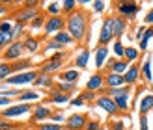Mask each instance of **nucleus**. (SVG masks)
I'll return each instance as SVG.
<instances>
[{"instance_id": "f257e3e1", "label": "nucleus", "mask_w": 153, "mask_h": 130, "mask_svg": "<svg viewBox=\"0 0 153 130\" xmlns=\"http://www.w3.org/2000/svg\"><path fill=\"white\" fill-rule=\"evenodd\" d=\"M65 30L76 41L86 39V35H88V15H86V11H75L71 15H67Z\"/></svg>"}, {"instance_id": "f03ea898", "label": "nucleus", "mask_w": 153, "mask_h": 130, "mask_svg": "<svg viewBox=\"0 0 153 130\" xmlns=\"http://www.w3.org/2000/svg\"><path fill=\"white\" fill-rule=\"evenodd\" d=\"M65 58H67V54L62 50V52H56L52 58H49L47 62H45L43 65H41V69H39V73L41 74H54L56 71H60L62 69V65L65 63Z\"/></svg>"}, {"instance_id": "7ed1b4c3", "label": "nucleus", "mask_w": 153, "mask_h": 130, "mask_svg": "<svg viewBox=\"0 0 153 130\" xmlns=\"http://www.w3.org/2000/svg\"><path fill=\"white\" fill-rule=\"evenodd\" d=\"M37 76H39V71H25V73H15L11 74L7 80H4L6 84H10V86H26V84H34L37 80Z\"/></svg>"}, {"instance_id": "20e7f679", "label": "nucleus", "mask_w": 153, "mask_h": 130, "mask_svg": "<svg viewBox=\"0 0 153 130\" xmlns=\"http://www.w3.org/2000/svg\"><path fill=\"white\" fill-rule=\"evenodd\" d=\"M43 30H45V34L54 37L56 34H60V32L65 30V19L62 17V15H58V17H49L47 21H45Z\"/></svg>"}, {"instance_id": "39448f33", "label": "nucleus", "mask_w": 153, "mask_h": 130, "mask_svg": "<svg viewBox=\"0 0 153 130\" xmlns=\"http://www.w3.org/2000/svg\"><path fill=\"white\" fill-rule=\"evenodd\" d=\"M22 52H25V45H22V41H13L10 43L7 47L4 48V59L7 63L10 62H19V58L22 56Z\"/></svg>"}, {"instance_id": "423d86ee", "label": "nucleus", "mask_w": 153, "mask_h": 130, "mask_svg": "<svg viewBox=\"0 0 153 130\" xmlns=\"http://www.w3.org/2000/svg\"><path fill=\"white\" fill-rule=\"evenodd\" d=\"M32 112V104H13V106H7L6 110H2V119H15V117H21L25 113Z\"/></svg>"}, {"instance_id": "0eeeda50", "label": "nucleus", "mask_w": 153, "mask_h": 130, "mask_svg": "<svg viewBox=\"0 0 153 130\" xmlns=\"http://www.w3.org/2000/svg\"><path fill=\"white\" fill-rule=\"evenodd\" d=\"M116 7H118V15L123 17L125 21L134 19L140 11V4H134V2H120Z\"/></svg>"}, {"instance_id": "6e6552de", "label": "nucleus", "mask_w": 153, "mask_h": 130, "mask_svg": "<svg viewBox=\"0 0 153 130\" xmlns=\"http://www.w3.org/2000/svg\"><path fill=\"white\" fill-rule=\"evenodd\" d=\"M114 39V34H112V17H106L103 21V26H101V34H99V45L97 47H108V43Z\"/></svg>"}, {"instance_id": "1a4fd4ad", "label": "nucleus", "mask_w": 153, "mask_h": 130, "mask_svg": "<svg viewBox=\"0 0 153 130\" xmlns=\"http://www.w3.org/2000/svg\"><path fill=\"white\" fill-rule=\"evenodd\" d=\"M95 104H97L103 112L108 113V115H116V113H118L116 102H114V98H110L108 95H101L99 98H95Z\"/></svg>"}, {"instance_id": "9d476101", "label": "nucleus", "mask_w": 153, "mask_h": 130, "mask_svg": "<svg viewBox=\"0 0 153 130\" xmlns=\"http://www.w3.org/2000/svg\"><path fill=\"white\" fill-rule=\"evenodd\" d=\"M86 123H88L86 115H82V113H75V115H69L65 119V128L67 130H84Z\"/></svg>"}, {"instance_id": "9b49d317", "label": "nucleus", "mask_w": 153, "mask_h": 130, "mask_svg": "<svg viewBox=\"0 0 153 130\" xmlns=\"http://www.w3.org/2000/svg\"><path fill=\"white\" fill-rule=\"evenodd\" d=\"M127 30V21L123 17H120V15H114L112 17V34H114V39H121V35L125 34Z\"/></svg>"}, {"instance_id": "f8f14e48", "label": "nucleus", "mask_w": 153, "mask_h": 130, "mask_svg": "<svg viewBox=\"0 0 153 130\" xmlns=\"http://www.w3.org/2000/svg\"><path fill=\"white\" fill-rule=\"evenodd\" d=\"M123 80H125V86H134L136 82L140 80V67L136 65V63H131L129 65V69L125 71V74H123Z\"/></svg>"}, {"instance_id": "ddd939ff", "label": "nucleus", "mask_w": 153, "mask_h": 130, "mask_svg": "<svg viewBox=\"0 0 153 130\" xmlns=\"http://www.w3.org/2000/svg\"><path fill=\"white\" fill-rule=\"evenodd\" d=\"M103 87H105V76L99 74V73L91 74L90 80L86 82V91H90V93H95V91L103 89Z\"/></svg>"}, {"instance_id": "4468645a", "label": "nucleus", "mask_w": 153, "mask_h": 130, "mask_svg": "<svg viewBox=\"0 0 153 130\" xmlns=\"http://www.w3.org/2000/svg\"><path fill=\"white\" fill-rule=\"evenodd\" d=\"M51 115H52V110L49 106H36L32 113V121L34 123H43V121L51 119Z\"/></svg>"}, {"instance_id": "2eb2a0df", "label": "nucleus", "mask_w": 153, "mask_h": 130, "mask_svg": "<svg viewBox=\"0 0 153 130\" xmlns=\"http://www.w3.org/2000/svg\"><path fill=\"white\" fill-rule=\"evenodd\" d=\"M106 65L110 67V73H116V74H121V76H123L131 63H127L125 59H108V62H106Z\"/></svg>"}, {"instance_id": "dca6fc26", "label": "nucleus", "mask_w": 153, "mask_h": 130, "mask_svg": "<svg viewBox=\"0 0 153 130\" xmlns=\"http://www.w3.org/2000/svg\"><path fill=\"white\" fill-rule=\"evenodd\" d=\"M105 84H106V89H112V87H123L125 86V80L121 74L116 73H108L105 76Z\"/></svg>"}, {"instance_id": "f3484780", "label": "nucleus", "mask_w": 153, "mask_h": 130, "mask_svg": "<svg viewBox=\"0 0 153 130\" xmlns=\"http://www.w3.org/2000/svg\"><path fill=\"white\" fill-rule=\"evenodd\" d=\"M108 54H110L108 47H97L95 48V67L97 69H103L106 65V62H108Z\"/></svg>"}, {"instance_id": "a211bd4d", "label": "nucleus", "mask_w": 153, "mask_h": 130, "mask_svg": "<svg viewBox=\"0 0 153 130\" xmlns=\"http://www.w3.org/2000/svg\"><path fill=\"white\" fill-rule=\"evenodd\" d=\"M80 78V73L76 69H67V71L60 73V82H67V84H76Z\"/></svg>"}, {"instance_id": "6ab92c4d", "label": "nucleus", "mask_w": 153, "mask_h": 130, "mask_svg": "<svg viewBox=\"0 0 153 130\" xmlns=\"http://www.w3.org/2000/svg\"><path fill=\"white\" fill-rule=\"evenodd\" d=\"M88 62H90V50L88 48H82L75 58V67L76 69H86L88 67Z\"/></svg>"}, {"instance_id": "aec40b11", "label": "nucleus", "mask_w": 153, "mask_h": 130, "mask_svg": "<svg viewBox=\"0 0 153 130\" xmlns=\"http://www.w3.org/2000/svg\"><path fill=\"white\" fill-rule=\"evenodd\" d=\"M76 89V84H67V82H60L58 86H52L51 87V93H65L69 95Z\"/></svg>"}, {"instance_id": "412c9836", "label": "nucleus", "mask_w": 153, "mask_h": 130, "mask_svg": "<svg viewBox=\"0 0 153 130\" xmlns=\"http://www.w3.org/2000/svg\"><path fill=\"white\" fill-rule=\"evenodd\" d=\"M151 110H153V95H146L138 104V112L140 115H148Z\"/></svg>"}, {"instance_id": "4be33fe9", "label": "nucleus", "mask_w": 153, "mask_h": 130, "mask_svg": "<svg viewBox=\"0 0 153 130\" xmlns=\"http://www.w3.org/2000/svg\"><path fill=\"white\" fill-rule=\"evenodd\" d=\"M37 15H39V13H37L36 10H22V11L17 13V22H21V24H22V22H26V21L32 22Z\"/></svg>"}, {"instance_id": "5701e85b", "label": "nucleus", "mask_w": 153, "mask_h": 130, "mask_svg": "<svg viewBox=\"0 0 153 130\" xmlns=\"http://www.w3.org/2000/svg\"><path fill=\"white\" fill-rule=\"evenodd\" d=\"M138 58H140L138 47H125V56H123V59H125L127 63H134Z\"/></svg>"}, {"instance_id": "b1692460", "label": "nucleus", "mask_w": 153, "mask_h": 130, "mask_svg": "<svg viewBox=\"0 0 153 130\" xmlns=\"http://www.w3.org/2000/svg\"><path fill=\"white\" fill-rule=\"evenodd\" d=\"M52 39H54L56 43H60L62 47H67V45H73V43H75V39H73V37H71L69 34H67V30H64V32L56 34L54 37H52Z\"/></svg>"}, {"instance_id": "393cba45", "label": "nucleus", "mask_w": 153, "mask_h": 130, "mask_svg": "<svg viewBox=\"0 0 153 130\" xmlns=\"http://www.w3.org/2000/svg\"><path fill=\"white\" fill-rule=\"evenodd\" d=\"M11 73H15L13 63H7V62H2V63H0V80H2V82L10 78Z\"/></svg>"}, {"instance_id": "a878e982", "label": "nucleus", "mask_w": 153, "mask_h": 130, "mask_svg": "<svg viewBox=\"0 0 153 130\" xmlns=\"http://www.w3.org/2000/svg\"><path fill=\"white\" fill-rule=\"evenodd\" d=\"M114 102H116V108H118V112H129V95H120V97H116L114 98Z\"/></svg>"}, {"instance_id": "bb28decb", "label": "nucleus", "mask_w": 153, "mask_h": 130, "mask_svg": "<svg viewBox=\"0 0 153 130\" xmlns=\"http://www.w3.org/2000/svg\"><path fill=\"white\" fill-rule=\"evenodd\" d=\"M140 76L146 82H151L153 80V73H151V62L149 59H146V62L142 63V67H140Z\"/></svg>"}, {"instance_id": "cd10ccee", "label": "nucleus", "mask_w": 153, "mask_h": 130, "mask_svg": "<svg viewBox=\"0 0 153 130\" xmlns=\"http://www.w3.org/2000/svg\"><path fill=\"white\" fill-rule=\"evenodd\" d=\"M151 37H153V26H148V30H146V34H144V37L140 39V43H138V50L142 52V50H146L148 47H149V41H151Z\"/></svg>"}, {"instance_id": "c85d7f7f", "label": "nucleus", "mask_w": 153, "mask_h": 130, "mask_svg": "<svg viewBox=\"0 0 153 130\" xmlns=\"http://www.w3.org/2000/svg\"><path fill=\"white\" fill-rule=\"evenodd\" d=\"M22 45H25V50H28V52H37L39 50V41L36 39V37H26L25 41H22Z\"/></svg>"}, {"instance_id": "c756f323", "label": "nucleus", "mask_w": 153, "mask_h": 130, "mask_svg": "<svg viewBox=\"0 0 153 130\" xmlns=\"http://www.w3.org/2000/svg\"><path fill=\"white\" fill-rule=\"evenodd\" d=\"M34 86H39V87H52V78L49 74H41L37 76V80L34 82Z\"/></svg>"}, {"instance_id": "7c9ffc66", "label": "nucleus", "mask_w": 153, "mask_h": 130, "mask_svg": "<svg viewBox=\"0 0 153 130\" xmlns=\"http://www.w3.org/2000/svg\"><path fill=\"white\" fill-rule=\"evenodd\" d=\"M60 6H62V11L65 15H71L76 11V2L75 0H64V2H60Z\"/></svg>"}, {"instance_id": "2f4dec72", "label": "nucleus", "mask_w": 153, "mask_h": 130, "mask_svg": "<svg viewBox=\"0 0 153 130\" xmlns=\"http://www.w3.org/2000/svg\"><path fill=\"white\" fill-rule=\"evenodd\" d=\"M37 98H39V95H37L36 91H22L19 95V102L26 104V101H37Z\"/></svg>"}, {"instance_id": "473e14b6", "label": "nucleus", "mask_w": 153, "mask_h": 130, "mask_svg": "<svg viewBox=\"0 0 153 130\" xmlns=\"http://www.w3.org/2000/svg\"><path fill=\"white\" fill-rule=\"evenodd\" d=\"M47 13L51 15V17H58V15L62 13V6H60V2H51V4H47Z\"/></svg>"}, {"instance_id": "72a5a7b5", "label": "nucleus", "mask_w": 153, "mask_h": 130, "mask_svg": "<svg viewBox=\"0 0 153 130\" xmlns=\"http://www.w3.org/2000/svg\"><path fill=\"white\" fill-rule=\"evenodd\" d=\"M51 102H54V104H64V102H69V95H65V93H52Z\"/></svg>"}, {"instance_id": "f704fd0d", "label": "nucleus", "mask_w": 153, "mask_h": 130, "mask_svg": "<svg viewBox=\"0 0 153 130\" xmlns=\"http://www.w3.org/2000/svg\"><path fill=\"white\" fill-rule=\"evenodd\" d=\"M112 50H114V54H116L118 59H123V56H125V47L121 45V41H116V43H114Z\"/></svg>"}, {"instance_id": "c9c22d12", "label": "nucleus", "mask_w": 153, "mask_h": 130, "mask_svg": "<svg viewBox=\"0 0 153 130\" xmlns=\"http://www.w3.org/2000/svg\"><path fill=\"white\" fill-rule=\"evenodd\" d=\"M54 50H58V52H62L64 50V47L60 43H56L54 39H51L47 45H45V52H54Z\"/></svg>"}, {"instance_id": "e433bc0d", "label": "nucleus", "mask_w": 153, "mask_h": 130, "mask_svg": "<svg viewBox=\"0 0 153 130\" xmlns=\"http://www.w3.org/2000/svg\"><path fill=\"white\" fill-rule=\"evenodd\" d=\"M11 32H13V24L10 21H2V22H0V34L11 35Z\"/></svg>"}, {"instance_id": "4c0bfd02", "label": "nucleus", "mask_w": 153, "mask_h": 130, "mask_svg": "<svg viewBox=\"0 0 153 130\" xmlns=\"http://www.w3.org/2000/svg\"><path fill=\"white\" fill-rule=\"evenodd\" d=\"M22 93V91L17 87V89H2V91H0V95H2V97H6V98H11V97H19Z\"/></svg>"}, {"instance_id": "58836bf2", "label": "nucleus", "mask_w": 153, "mask_h": 130, "mask_svg": "<svg viewBox=\"0 0 153 130\" xmlns=\"http://www.w3.org/2000/svg\"><path fill=\"white\" fill-rule=\"evenodd\" d=\"M10 43H13V35H6V34H0V50L6 48Z\"/></svg>"}, {"instance_id": "ea45409f", "label": "nucleus", "mask_w": 153, "mask_h": 130, "mask_svg": "<svg viewBox=\"0 0 153 130\" xmlns=\"http://www.w3.org/2000/svg\"><path fill=\"white\" fill-rule=\"evenodd\" d=\"M39 130H62V125H56V123H41Z\"/></svg>"}, {"instance_id": "a19ab883", "label": "nucleus", "mask_w": 153, "mask_h": 130, "mask_svg": "<svg viewBox=\"0 0 153 130\" xmlns=\"http://www.w3.org/2000/svg\"><path fill=\"white\" fill-rule=\"evenodd\" d=\"M30 26H32V30H37V28H41V26H45V22H43V17L41 15H37V17L30 22Z\"/></svg>"}, {"instance_id": "79ce46f5", "label": "nucleus", "mask_w": 153, "mask_h": 130, "mask_svg": "<svg viewBox=\"0 0 153 130\" xmlns=\"http://www.w3.org/2000/svg\"><path fill=\"white\" fill-rule=\"evenodd\" d=\"M105 7H106L105 2H91V10H94L95 13H103V11H105Z\"/></svg>"}, {"instance_id": "37998d69", "label": "nucleus", "mask_w": 153, "mask_h": 130, "mask_svg": "<svg viewBox=\"0 0 153 130\" xmlns=\"http://www.w3.org/2000/svg\"><path fill=\"white\" fill-rule=\"evenodd\" d=\"M99 128H101L99 121H88L86 126H84V130H99Z\"/></svg>"}, {"instance_id": "c03bdc74", "label": "nucleus", "mask_w": 153, "mask_h": 130, "mask_svg": "<svg viewBox=\"0 0 153 130\" xmlns=\"http://www.w3.org/2000/svg\"><path fill=\"white\" fill-rule=\"evenodd\" d=\"M13 128H15V125L7 123L6 119H2V117H0V130H13Z\"/></svg>"}, {"instance_id": "a18cd8bd", "label": "nucleus", "mask_w": 153, "mask_h": 130, "mask_svg": "<svg viewBox=\"0 0 153 130\" xmlns=\"http://www.w3.org/2000/svg\"><path fill=\"white\" fill-rule=\"evenodd\" d=\"M51 119H52V121H54V123H56V125H60V123H62V125H64V123H65V117L62 115V113H52V115H51Z\"/></svg>"}, {"instance_id": "49530a36", "label": "nucleus", "mask_w": 153, "mask_h": 130, "mask_svg": "<svg viewBox=\"0 0 153 130\" xmlns=\"http://www.w3.org/2000/svg\"><path fill=\"white\" fill-rule=\"evenodd\" d=\"M112 130H125V123L121 119H116L112 123Z\"/></svg>"}, {"instance_id": "de8ad7c7", "label": "nucleus", "mask_w": 153, "mask_h": 130, "mask_svg": "<svg viewBox=\"0 0 153 130\" xmlns=\"http://www.w3.org/2000/svg\"><path fill=\"white\" fill-rule=\"evenodd\" d=\"M146 30H148V26H138V30H136V41H138V43L144 37V34H146Z\"/></svg>"}, {"instance_id": "09e8293b", "label": "nucleus", "mask_w": 153, "mask_h": 130, "mask_svg": "<svg viewBox=\"0 0 153 130\" xmlns=\"http://www.w3.org/2000/svg\"><path fill=\"white\" fill-rule=\"evenodd\" d=\"M144 22H146V24H151V26H153V7H151V10L146 13V17H144Z\"/></svg>"}, {"instance_id": "8fccbe9b", "label": "nucleus", "mask_w": 153, "mask_h": 130, "mask_svg": "<svg viewBox=\"0 0 153 130\" xmlns=\"http://www.w3.org/2000/svg\"><path fill=\"white\" fill-rule=\"evenodd\" d=\"M80 97H82L84 102H86V101H94V98H95V95L90 93V91H84V93H80Z\"/></svg>"}, {"instance_id": "3c124183", "label": "nucleus", "mask_w": 153, "mask_h": 130, "mask_svg": "<svg viewBox=\"0 0 153 130\" xmlns=\"http://www.w3.org/2000/svg\"><path fill=\"white\" fill-rule=\"evenodd\" d=\"M140 130H148V115H140Z\"/></svg>"}, {"instance_id": "603ef678", "label": "nucleus", "mask_w": 153, "mask_h": 130, "mask_svg": "<svg viewBox=\"0 0 153 130\" xmlns=\"http://www.w3.org/2000/svg\"><path fill=\"white\" fill-rule=\"evenodd\" d=\"M71 106H82L84 104V101H82V97L79 95V97H75V98H71V102H69Z\"/></svg>"}, {"instance_id": "864d4df0", "label": "nucleus", "mask_w": 153, "mask_h": 130, "mask_svg": "<svg viewBox=\"0 0 153 130\" xmlns=\"http://www.w3.org/2000/svg\"><path fill=\"white\" fill-rule=\"evenodd\" d=\"M10 104H11V98H6V97L0 95V108H2V106H6V108H7Z\"/></svg>"}, {"instance_id": "5fc2aeb1", "label": "nucleus", "mask_w": 153, "mask_h": 130, "mask_svg": "<svg viewBox=\"0 0 153 130\" xmlns=\"http://www.w3.org/2000/svg\"><path fill=\"white\" fill-rule=\"evenodd\" d=\"M99 130H106V128H103V126H101V128H99Z\"/></svg>"}, {"instance_id": "6e6d98bb", "label": "nucleus", "mask_w": 153, "mask_h": 130, "mask_svg": "<svg viewBox=\"0 0 153 130\" xmlns=\"http://www.w3.org/2000/svg\"><path fill=\"white\" fill-rule=\"evenodd\" d=\"M106 130H112V128H106Z\"/></svg>"}, {"instance_id": "4d7b16f0", "label": "nucleus", "mask_w": 153, "mask_h": 130, "mask_svg": "<svg viewBox=\"0 0 153 130\" xmlns=\"http://www.w3.org/2000/svg\"><path fill=\"white\" fill-rule=\"evenodd\" d=\"M25 130H28V128H25Z\"/></svg>"}]
</instances>
